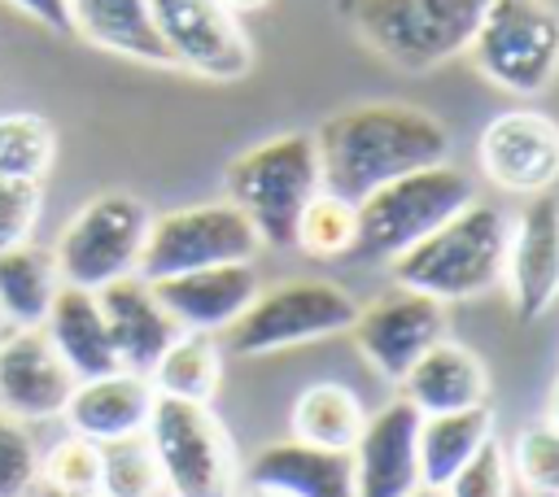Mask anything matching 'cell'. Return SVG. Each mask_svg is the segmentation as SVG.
<instances>
[{"instance_id": "cell-26", "label": "cell", "mask_w": 559, "mask_h": 497, "mask_svg": "<svg viewBox=\"0 0 559 497\" xmlns=\"http://www.w3.org/2000/svg\"><path fill=\"white\" fill-rule=\"evenodd\" d=\"M57 288L61 275L48 248L26 240L0 253V318H9V327H44Z\"/></svg>"}, {"instance_id": "cell-28", "label": "cell", "mask_w": 559, "mask_h": 497, "mask_svg": "<svg viewBox=\"0 0 559 497\" xmlns=\"http://www.w3.org/2000/svg\"><path fill=\"white\" fill-rule=\"evenodd\" d=\"M57 135L39 113H0V179H44Z\"/></svg>"}, {"instance_id": "cell-33", "label": "cell", "mask_w": 559, "mask_h": 497, "mask_svg": "<svg viewBox=\"0 0 559 497\" xmlns=\"http://www.w3.org/2000/svg\"><path fill=\"white\" fill-rule=\"evenodd\" d=\"M39 488V449L22 419L0 410V497H31Z\"/></svg>"}, {"instance_id": "cell-10", "label": "cell", "mask_w": 559, "mask_h": 497, "mask_svg": "<svg viewBox=\"0 0 559 497\" xmlns=\"http://www.w3.org/2000/svg\"><path fill=\"white\" fill-rule=\"evenodd\" d=\"M262 248L253 222L231 205V201H210V205H188L157 214L144 235V253L135 275L157 283L170 275H188L201 266H223V262H249Z\"/></svg>"}, {"instance_id": "cell-21", "label": "cell", "mask_w": 559, "mask_h": 497, "mask_svg": "<svg viewBox=\"0 0 559 497\" xmlns=\"http://www.w3.org/2000/svg\"><path fill=\"white\" fill-rule=\"evenodd\" d=\"M44 336L74 379H96V375L118 371V353H114L100 301L87 288H70V283L57 288L48 318H44Z\"/></svg>"}, {"instance_id": "cell-7", "label": "cell", "mask_w": 559, "mask_h": 497, "mask_svg": "<svg viewBox=\"0 0 559 497\" xmlns=\"http://www.w3.org/2000/svg\"><path fill=\"white\" fill-rule=\"evenodd\" d=\"M489 0H358L362 39L402 70H432L467 52Z\"/></svg>"}, {"instance_id": "cell-18", "label": "cell", "mask_w": 559, "mask_h": 497, "mask_svg": "<svg viewBox=\"0 0 559 497\" xmlns=\"http://www.w3.org/2000/svg\"><path fill=\"white\" fill-rule=\"evenodd\" d=\"M153 292L183 331L214 336V331H227L249 310V301L258 296V275L249 262H223V266H201L188 275L157 279Z\"/></svg>"}, {"instance_id": "cell-1", "label": "cell", "mask_w": 559, "mask_h": 497, "mask_svg": "<svg viewBox=\"0 0 559 497\" xmlns=\"http://www.w3.org/2000/svg\"><path fill=\"white\" fill-rule=\"evenodd\" d=\"M314 153L323 192L358 205L389 179L445 161L450 135L415 105H354L319 126Z\"/></svg>"}, {"instance_id": "cell-23", "label": "cell", "mask_w": 559, "mask_h": 497, "mask_svg": "<svg viewBox=\"0 0 559 497\" xmlns=\"http://www.w3.org/2000/svg\"><path fill=\"white\" fill-rule=\"evenodd\" d=\"M70 26L105 52H118L144 65H175L153 26L148 0H70Z\"/></svg>"}, {"instance_id": "cell-17", "label": "cell", "mask_w": 559, "mask_h": 497, "mask_svg": "<svg viewBox=\"0 0 559 497\" xmlns=\"http://www.w3.org/2000/svg\"><path fill=\"white\" fill-rule=\"evenodd\" d=\"M96 301H100V314H105V327H109L122 371L148 375L157 366V357L170 349V340L183 331L170 318V310L157 301L153 283L140 275H122V279L105 283L96 292Z\"/></svg>"}, {"instance_id": "cell-6", "label": "cell", "mask_w": 559, "mask_h": 497, "mask_svg": "<svg viewBox=\"0 0 559 497\" xmlns=\"http://www.w3.org/2000/svg\"><path fill=\"white\" fill-rule=\"evenodd\" d=\"M148 222V205L131 192H100L87 205H79L52 244L61 283L100 292L105 283L135 275Z\"/></svg>"}, {"instance_id": "cell-27", "label": "cell", "mask_w": 559, "mask_h": 497, "mask_svg": "<svg viewBox=\"0 0 559 497\" xmlns=\"http://www.w3.org/2000/svg\"><path fill=\"white\" fill-rule=\"evenodd\" d=\"M148 384L157 397H179V401H205L223 384V349L210 331H179L170 349L157 357L148 371Z\"/></svg>"}, {"instance_id": "cell-31", "label": "cell", "mask_w": 559, "mask_h": 497, "mask_svg": "<svg viewBox=\"0 0 559 497\" xmlns=\"http://www.w3.org/2000/svg\"><path fill=\"white\" fill-rule=\"evenodd\" d=\"M100 497H162V471L144 436L100 445Z\"/></svg>"}, {"instance_id": "cell-34", "label": "cell", "mask_w": 559, "mask_h": 497, "mask_svg": "<svg viewBox=\"0 0 559 497\" xmlns=\"http://www.w3.org/2000/svg\"><path fill=\"white\" fill-rule=\"evenodd\" d=\"M445 497H511V462L507 449L489 436L467 466H459V475L441 488Z\"/></svg>"}, {"instance_id": "cell-16", "label": "cell", "mask_w": 559, "mask_h": 497, "mask_svg": "<svg viewBox=\"0 0 559 497\" xmlns=\"http://www.w3.org/2000/svg\"><path fill=\"white\" fill-rule=\"evenodd\" d=\"M511 288V310L515 318L533 323L559 301V201L555 196H533L528 209L511 222V244H507V270Z\"/></svg>"}, {"instance_id": "cell-30", "label": "cell", "mask_w": 559, "mask_h": 497, "mask_svg": "<svg viewBox=\"0 0 559 497\" xmlns=\"http://www.w3.org/2000/svg\"><path fill=\"white\" fill-rule=\"evenodd\" d=\"M39 488L57 497H92L100 493V445L87 436H61L48 453H39Z\"/></svg>"}, {"instance_id": "cell-35", "label": "cell", "mask_w": 559, "mask_h": 497, "mask_svg": "<svg viewBox=\"0 0 559 497\" xmlns=\"http://www.w3.org/2000/svg\"><path fill=\"white\" fill-rule=\"evenodd\" d=\"M44 209V187L35 179H0V253L31 240Z\"/></svg>"}, {"instance_id": "cell-22", "label": "cell", "mask_w": 559, "mask_h": 497, "mask_svg": "<svg viewBox=\"0 0 559 497\" xmlns=\"http://www.w3.org/2000/svg\"><path fill=\"white\" fill-rule=\"evenodd\" d=\"M402 397L419 414H450V410H472L485 405L489 397V375L480 357L459 344V340H437L402 379Z\"/></svg>"}, {"instance_id": "cell-12", "label": "cell", "mask_w": 559, "mask_h": 497, "mask_svg": "<svg viewBox=\"0 0 559 497\" xmlns=\"http://www.w3.org/2000/svg\"><path fill=\"white\" fill-rule=\"evenodd\" d=\"M349 336H354L358 353L371 362L376 375L402 384L406 371L437 340H445V310H441V301L402 288V292L358 310V318L349 323Z\"/></svg>"}, {"instance_id": "cell-8", "label": "cell", "mask_w": 559, "mask_h": 497, "mask_svg": "<svg viewBox=\"0 0 559 497\" xmlns=\"http://www.w3.org/2000/svg\"><path fill=\"white\" fill-rule=\"evenodd\" d=\"M467 52L489 83L537 96L559 74V13L546 0H489Z\"/></svg>"}, {"instance_id": "cell-40", "label": "cell", "mask_w": 559, "mask_h": 497, "mask_svg": "<svg viewBox=\"0 0 559 497\" xmlns=\"http://www.w3.org/2000/svg\"><path fill=\"white\" fill-rule=\"evenodd\" d=\"M236 497H240V493H236ZM245 497H280V493H262V488H249Z\"/></svg>"}, {"instance_id": "cell-32", "label": "cell", "mask_w": 559, "mask_h": 497, "mask_svg": "<svg viewBox=\"0 0 559 497\" xmlns=\"http://www.w3.org/2000/svg\"><path fill=\"white\" fill-rule=\"evenodd\" d=\"M511 471L515 480L537 493V497H559V427L546 419V423H533L528 432H520L515 449H511Z\"/></svg>"}, {"instance_id": "cell-19", "label": "cell", "mask_w": 559, "mask_h": 497, "mask_svg": "<svg viewBox=\"0 0 559 497\" xmlns=\"http://www.w3.org/2000/svg\"><path fill=\"white\" fill-rule=\"evenodd\" d=\"M153 384L148 375H135V371H109V375H96V379H79L61 419L74 436H87L96 445H109V440H127V436H144L148 427V414H153Z\"/></svg>"}, {"instance_id": "cell-3", "label": "cell", "mask_w": 559, "mask_h": 497, "mask_svg": "<svg viewBox=\"0 0 559 497\" xmlns=\"http://www.w3.org/2000/svg\"><path fill=\"white\" fill-rule=\"evenodd\" d=\"M463 205H472V179L459 166H424L402 179H389L384 187L367 192L354 214H358V235L349 257L354 262H380L389 266L397 253L419 244L428 231L450 222Z\"/></svg>"}, {"instance_id": "cell-36", "label": "cell", "mask_w": 559, "mask_h": 497, "mask_svg": "<svg viewBox=\"0 0 559 497\" xmlns=\"http://www.w3.org/2000/svg\"><path fill=\"white\" fill-rule=\"evenodd\" d=\"M4 4L17 9V13H26L31 22L57 31V35H70L74 31L70 26V0H4Z\"/></svg>"}, {"instance_id": "cell-37", "label": "cell", "mask_w": 559, "mask_h": 497, "mask_svg": "<svg viewBox=\"0 0 559 497\" xmlns=\"http://www.w3.org/2000/svg\"><path fill=\"white\" fill-rule=\"evenodd\" d=\"M227 13H258V9H266L271 0H218Z\"/></svg>"}, {"instance_id": "cell-29", "label": "cell", "mask_w": 559, "mask_h": 497, "mask_svg": "<svg viewBox=\"0 0 559 497\" xmlns=\"http://www.w3.org/2000/svg\"><path fill=\"white\" fill-rule=\"evenodd\" d=\"M354 235H358V214H354V205L319 187V192L310 196V205L301 209V218H297L293 244L306 248L310 257H349Z\"/></svg>"}, {"instance_id": "cell-39", "label": "cell", "mask_w": 559, "mask_h": 497, "mask_svg": "<svg viewBox=\"0 0 559 497\" xmlns=\"http://www.w3.org/2000/svg\"><path fill=\"white\" fill-rule=\"evenodd\" d=\"M406 497H445V493H441V488H428V484H419V488H415V493H406Z\"/></svg>"}, {"instance_id": "cell-20", "label": "cell", "mask_w": 559, "mask_h": 497, "mask_svg": "<svg viewBox=\"0 0 559 497\" xmlns=\"http://www.w3.org/2000/svg\"><path fill=\"white\" fill-rule=\"evenodd\" d=\"M240 475L249 488L280 493V497H354L349 453L314 449L306 440H275L258 449Z\"/></svg>"}, {"instance_id": "cell-15", "label": "cell", "mask_w": 559, "mask_h": 497, "mask_svg": "<svg viewBox=\"0 0 559 497\" xmlns=\"http://www.w3.org/2000/svg\"><path fill=\"white\" fill-rule=\"evenodd\" d=\"M419 419L406 397L367 414L349 449L354 497H406L419 488Z\"/></svg>"}, {"instance_id": "cell-9", "label": "cell", "mask_w": 559, "mask_h": 497, "mask_svg": "<svg viewBox=\"0 0 559 497\" xmlns=\"http://www.w3.org/2000/svg\"><path fill=\"white\" fill-rule=\"evenodd\" d=\"M354 318H358V305L349 301V292L341 283L288 279V283H275L266 292L258 288L249 310L223 336H227V353L258 357V353H275L288 344L341 336V331H349Z\"/></svg>"}, {"instance_id": "cell-5", "label": "cell", "mask_w": 559, "mask_h": 497, "mask_svg": "<svg viewBox=\"0 0 559 497\" xmlns=\"http://www.w3.org/2000/svg\"><path fill=\"white\" fill-rule=\"evenodd\" d=\"M144 440L162 471L166 497H236L240 462L227 427L205 401L157 397Z\"/></svg>"}, {"instance_id": "cell-41", "label": "cell", "mask_w": 559, "mask_h": 497, "mask_svg": "<svg viewBox=\"0 0 559 497\" xmlns=\"http://www.w3.org/2000/svg\"><path fill=\"white\" fill-rule=\"evenodd\" d=\"M44 497H57V493H44ZM92 497H100V493H92Z\"/></svg>"}, {"instance_id": "cell-14", "label": "cell", "mask_w": 559, "mask_h": 497, "mask_svg": "<svg viewBox=\"0 0 559 497\" xmlns=\"http://www.w3.org/2000/svg\"><path fill=\"white\" fill-rule=\"evenodd\" d=\"M74 375L48 344L44 327H9L0 331V410L39 423V419H61Z\"/></svg>"}, {"instance_id": "cell-13", "label": "cell", "mask_w": 559, "mask_h": 497, "mask_svg": "<svg viewBox=\"0 0 559 497\" xmlns=\"http://www.w3.org/2000/svg\"><path fill=\"white\" fill-rule=\"evenodd\" d=\"M480 170L502 192L542 196L559 179V122L537 109L498 113L476 144Z\"/></svg>"}, {"instance_id": "cell-25", "label": "cell", "mask_w": 559, "mask_h": 497, "mask_svg": "<svg viewBox=\"0 0 559 497\" xmlns=\"http://www.w3.org/2000/svg\"><path fill=\"white\" fill-rule=\"evenodd\" d=\"M362 423H367V410H362L358 392L345 384H332V379L306 384L288 410L293 440H306V445L332 449V453H349Z\"/></svg>"}, {"instance_id": "cell-11", "label": "cell", "mask_w": 559, "mask_h": 497, "mask_svg": "<svg viewBox=\"0 0 559 497\" xmlns=\"http://www.w3.org/2000/svg\"><path fill=\"white\" fill-rule=\"evenodd\" d=\"M148 13L175 65L214 83L249 74V35L240 31L236 13H227L218 0H148Z\"/></svg>"}, {"instance_id": "cell-2", "label": "cell", "mask_w": 559, "mask_h": 497, "mask_svg": "<svg viewBox=\"0 0 559 497\" xmlns=\"http://www.w3.org/2000/svg\"><path fill=\"white\" fill-rule=\"evenodd\" d=\"M511 218L498 205H463L450 222L389 262V279L432 301H472L502 283Z\"/></svg>"}, {"instance_id": "cell-24", "label": "cell", "mask_w": 559, "mask_h": 497, "mask_svg": "<svg viewBox=\"0 0 559 497\" xmlns=\"http://www.w3.org/2000/svg\"><path fill=\"white\" fill-rule=\"evenodd\" d=\"M493 436V410H450V414H424L419 419V484L445 488L459 466L472 462V453Z\"/></svg>"}, {"instance_id": "cell-38", "label": "cell", "mask_w": 559, "mask_h": 497, "mask_svg": "<svg viewBox=\"0 0 559 497\" xmlns=\"http://www.w3.org/2000/svg\"><path fill=\"white\" fill-rule=\"evenodd\" d=\"M550 423L559 427V379H555V388H550Z\"/></svg>"}, {"instance_id": "cell-4", "label": "cell", "mask_w": 559, "mask_h": 497, "mask_svg": "<svg viewBox=\"0 0 559 497\" xmlns=\"http://www.w3.org/2000/svg\"><path fill=\"white\" fill-rule=\"evenodd\" d=\"M319 153L314 135L288 131L227 166V201L253 222L258 240L271 248H293L297 218L319 192Z\"/></svg>"}]
</instances>
